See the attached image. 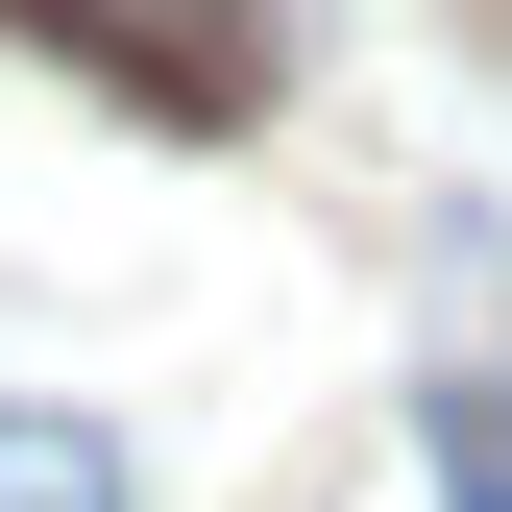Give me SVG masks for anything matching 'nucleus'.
Masks as SVG:
<instances>
[{
    "label": "nucleus",
    "instance_id": "1",
    "mask_svg": "<svg viewBox=\"0 0 512 512\" xmlns=\"http://www.w3.org/2000/svg\"><path fill=\"white\" fill-rule=\"evenodd\" d=\"M25 49H74V74H122V98H171V122H244L269 98V25L244 0H0Z\"/></svg>",
    "mask_w": 512,
    "mask_h": 512
},
{
    "label": "nucleus",
    "instance_id": "2",
    "mask_svg": "<svg viewBox=\"0 0 512 512\" xmlns=\"http://www.w3.org/2000/svg\"><path fill=\"white\" fill-rule=\"evenodd\" d=\"M0 512H122V439L98 415H0Z\"/></svg>",
    "mask_w": 512,
    "mask_h": 512
},
{
    "label": "nucleus",
    "instance_id": "3",
    "mask_svg": "<svg viewBox=\"0 0 512 512\" xmlns=\"http://www.w3.org/2000/svg\"><path fill=\"white\" fill-rule=\"evenodd\" d=\"M415 439H439V488H464V512H512V366H439Z\"/></svg>",
    "mask_w": 512,
    "mask_h": 512
}]
</instances>
